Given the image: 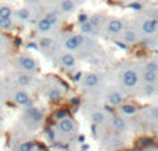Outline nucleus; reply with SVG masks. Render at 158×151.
I'll use <instances>...</instances> for the list:
<instances>
[{"mask_svg":"<svg viewBox=\"0 0 158 151\" xmlns=\"http://www.w3.org/2000/svg\"><path fill=\"white\" fill-rule=\"evenodd\" d=\"M119 82L125 90H135L142 86V78H140V69L133 65H128L122 68L119 74Z\"/></svg>","mask_w":158,"mask_h":151,"instance_id":"f257e3e1","label":"nucleus"},{"mask_svg":"<svg viewBox=\"0 0 158 151\" xmlns=\"http://www.w3.org/2000/svg\"><path fill=\"white\" fill-rule=\"evenodd\" d=\"M110 129L112 133H118V135H122L126 129H128V119L122 115H111L110 116Z\"/></svg>","mask_w":158,"mask_h":151,"instance_id":"f03ea898","label":"nucleus"},{"mask_svg":"<svg viewBox=\"0 0 158 151\" xmlns=\"http://www.w3.org/2000/svg\"><path fill=\"white\" fill-rule=\"evenodd\" d=\"M104 27L108 35H121L125 31V22L119 18H108L104 22Z\"/></svg>","mask_w":158,"mask_h":151,"instance_id":"7ed1b4c3","label":"nucleus"},{"mask_svg":"<svg viewBox=\"0 0 158 151\" xmlns=\"http://www.w3.org/2000/svg\"><path fill=\"white\" fill-rule=\"evenodd\" d=\"M85 40H86V39H85L83 35H71L64 40V47H65V50H68L69 53L77 51L81 47H83Z\"/></svg>","mask_w":158,"mask_h":151,"instance_id":"20e7f679","label":"nucleus"},{"mask_svg":"<svg viewBox=\"0 0 158 151\" xmlns=\"http://www.w3.org/2000/svg\"><path fill=\"white\" fill-rule=\"evenodd\" d=\"M140 31L146 36H153L158 32V19L157 18H146L140 22Z\"/></svg>","mask_w":158,"mask_h":151,"instance_id":"39448f33","label":"nucleus"},{"mask_svg":"<svg viewBox=\"0 0 158 151\" xmlns=\"http://www.w3.org/2000/svg\"><path fill=\"white\" fill-rule=\"evenodd\" d=\"M106 147L110 150H121L125 147V139L122 137V135H118V133H111V135L107 136L106 139Z\"/></svg>","mask_w":158,"mask_h":151,"instance_id":"423d86ee","label":"nucleus"},{"mask_svg":"<svg viewBox=\"0 0 158 151\" xmlns=\"http://www.w3.org/2000/svg\"><path fill=\"white\" fill-rule=\"evenodd\" d=\"M140 36H139V32L132 28H125L122 33H121V42L123 43V46H133L139 42Z\"/></svg>","mask_w":158,"mask_h":151,"instance_id":"0eeeda50","label":"nucleus"},{"mask_svg":"<svg viewBox=\"0 0 158 151\" xmlns=\"http://www.w3.org/2000/svg\"><path fill=\"white\" fill-rule=\"evenodd\" d=\"M57 130L61 135H74L77 132V124L72 118H65L57 122Z\"/></svg>","mask_w":158,"mask_h":151,"instance_id":"6e6552de","label":"nucleus"},{"mask_svg":"<svg viewBox=\"0 0 158 151\" xmlns=\"http://www.w3.org/2000/svg\"><path fill=\"white\" fill-rule=\"evenodd\" d=\"M90 121H92L93 126H103L104 124L110 121V115L104 110H93L90 112Z\"/></svg>","mask_w":158,"mask_h":151,"instance_id":"1a4fd4ad","label":"nucleus"},{"mask_svg":"<svg viewBox=\"0 0 158 151\" xmlns=\"http://www.w3.org/2000/svg\"><path fill=\"white\" fill-rule=\"evenodd\" d=\"M18 65L22 71L25 72H35L38 69L36 60L31 55H19L18 57Z\"/></svg>","mask_w":158,"mask_h":151,"instance_id":"9d476101","label":"nucleus"},{"mask_svg":"<svg viewBox=\"0 0 158 151\" xmlns=\"http://www.w3.org/2000/svg\"><path fill=\"white\" fill-rule=\"evenodd\" d=\"M82 85L86 89H96L101 83V78L96 72H86L81 79Z\"/></svg>","mask_w":158,"mask_h":151,"instance_id":"9b49d317","label":"nucleus"},{"mask_svg":"<svg viewBox=\"0 0 158 151\" xmlns=\"http://www.w3.org/2000/svg\"><path fill=\"white\" fill-rule=\"evenodd\" d=\"M14 103H15L17 105H21V107H32L33 105V101L32 99L29 97V94H28V92L22 90V89H19V90L15 92V94H14Z\"/></svg>","mask_w":158,"mask_h":151,"instance_id":"f8f14e48","label":"nucleus"},{"mask_svg":"<svg viewBox=\"0 0 158 151\" xmlns=\"http://www.w3.org/2000/svg\"><path fill=\"white\" fill-rule=\"evenodd\" d=\"M106 101H107V104H110L111 107L118 108L125 103V96H123V93H121V92H118V90H112V92H108V94H107V97H106Z\"/></svg>","mask_w":158,"mask_h":151,"instance_id":"ddd939ff","label":"nucleus"},{"mask_svg":"<svg viewBox=\"0 0 158 151\" xmlns=\"http://www.w3.org/2000/svg\"><path fill=\"white\" fill-rule=\"evenodd\" d=\"M140 78H142V85H158V72L140 69Z\"/></svg>","mask_w":158,"mask_h":151,"instance_id":"4468645a","label":"nucleus"},{"mask_svg":"<svg viewBox=\"0 0 158 151\" xmlns=\"http://www.w3.org/2000/svg\"><path fill=\"white\" fill-rule=\"evenodd\" d=\"M25 114H27V116L29 118V121L32 122V124H35V125H39L42 121H43V111H42L40 108L35 107V105L27 108Z\"/></svg>","mask_w":158,"mask_h":151,"instance_id":"2eb2a0df","label":"nucleus"},{"mask_svg":"<svg viewBox=\"0 0 158 151\" xmlns=\"http://www.w3.org/2000/svg\"><path fill=\"white\" fill-rule=\"evenodd\" d=\"M118 111H119V115L125 116H135L139 114V108L136 107L135 104H131V103H123L121 107H118Z\"/></svg>","mask_w":158,"mask_h":151,"instance_id":"dca6fc26","label":"nucleus"},{"mask_svg":"<svg viewBox=\"0 0 158 151\" xmlns=\"http://www.w3.org/2000/svg\"><path fill=\"white\" fill-rule=\"evenodd\" d=\"M60 64L64 67V68H75L77 67V57H75L72 53H63L60 55Z\"/></svg>","mask_w":158,"mask_h":151,"instance_id":"f3484780","label":"nucleus"},{"mask_svg":"<svg viewBox=\"0 0 158 151\" xmlns=\"http://www.w3.org/2000/svg\"><path fill=\"white\" fill-rule=\"evenodd\" d=\"M142 115L148 122H158V105H150L142 111Z\"/></svg>","mask_w":158,"mask_h":151,"instance_id":"a211bd4d","label":"nucleus"},{"mask_svg":"<svg viewBox=\"0 0 158 151\" xmlns=\"http://www.w3.org/2000/svg\"><path fill=\"white\" fill-rule=\"evenodd\" d=\"M61 96H63V89H60L58 86H53V88H50L49 92H47V99L52 100V101L60 100Z\"/></svg>","mask_w":158,"mask_h":151,"instance_id":"6ab92c4d","label":"nucleus"},{"mask_svg":"<svg viewBox=\"0 0 158 151\" xmlns=\"http://www.w3.org/2000/svg\"><path fill=\"white\" fill-rule=\"evenodd\" d=\"M142 94L144 97H151L158 94V85H142Z\"/></svg>","mask_w":158,"mask_h":151,"instance_id":"aec40b11","label":"nucleus"},{"mask_svg":"<svg viewBox=\"0 0 158 151\" xmlns=\"http://www.w3.org/2000/svg\"><path fill=\"white\" fill-rule=\"evenodd\" d=\"M36 28H38V31H39L40 33H47L49 31H52L53 25L50 24V22L43 17V18H40V19L38 21V24H36Z\"/></svg>","mask_w":158,"mask_h":151,"instance_id":"412c9836","label":"nucleus"},{"mask_svg":"<svg viewBox=\"0 0 158 151\" xmlns=\"http://www.w3.org/2000/svg\"><path fill=\"white\" fill-rule=\"evenodd\" d=\"M60 8L63 13H72L75 10V3L72 0H61L60 2Z\"/></svg>","mask_w":158,"mask_h":151,"instance_id":"4be33fe9","label":"nucleus"},{"mask_svg":"<svg viewBox=\"0 0 158 151\" xmlns=\"http://www.w3.org/2000/svg\"><path fill=\"white\" fill-rule=\"evenodd\" d=\"M142 69H148V71L158 72V60H154V58L146 60L144 64H143V67H142Z\"/></svg>","mask_w":158,"mask_h":151,"instance_id":"5701e85b","label":"nucleus"},{"mask_svg":"<svg viewBox=\"0 0 158 151\" xmlns=\"http://www.w3.org/2000/svg\"><path fill=\"white\" fill-rule=\"evenodd\" d=\"M31 82H32V78L29 76L28 74H19L18 76H17V83H18L19 86H29Z\"/></svg>","mask_w":158,"mask_h":151,"instance_id":"b1692460","label":"nucleus"},{"mask_svg":"<svg viewBox=\"0 0 158 151\" xmlns=\"http://www.w3.org/2000/svg\"><path fill=\"white\" fill-rule=\"evenodd\" d=\"M69 116V114H68V111L65 110V108H60V110H56L54 112H53V118L56 119V121H63V119H65V118H68Z\"/></svg>","mask_w":158,"mask_h":151,"instance_id":"393cba45","label":"nucleus"},{"mask_svg":"<svg viewBox=\"0 0 158 151\" xmlns=\"http://www.w3.org/2000/svg\"><path fill=\"white\" fill-rule=\"evenodd\" d=\"M13 17V10L8 6H2L0 7V19H11Z\"/></svg>","mask_w":158,"mask_h":151,"instance_id":"a878e982","label":"nucleus"},{"mask_svg":"<svg viewBox=\"0 0 158 151\" xmlns=\"http://www.w3.org/2000/svg\"><path fill=\"white\" fill-rule=\"evenodd\" d=\"M44 136H46V139L49 141H52V143H54V141L57 140L56 130H54V128H52V126H46V128H44Z\"/></svg>","mask_w":158,"mask_h":151,"instance_id":"bb28decb","label":"nucleus"},{"mask_svg":"<svg viewBox=\"0 0 158 151\" xmlns=\"http://www.w3.org/2000/svg\"><path fill=\"white\" fill-rule=\"evenodd\" d=\"M44 18H46L52 25H56L58 21H60V14H58L57 11H49V13L44 15Z\"/></svg>","mask_w":158,"mask_h":151,"instance_id":"cd10ccee","label":"nucleus"},{"mask_svg":"<svg viewBox=\"0 0 158 151\" xmlns=\"http://www.w3.org/2000/svg\"><path fill=\"white\" fill-rule=\"evenodd\" d=\"M81 31H82V35H92L96 29H94V27H93V25L87 21V22L81 24Z\"/></svg>","mask_w":158,"mask_h":151,"instance_id":"c85d7f7f","label":"nucleus"},{"mask_svg":"<svg viewBox=\"0 0 158 151\" xmlns=\"http://www.w3.org/2000/svg\"><path fill=\"white\" fill-rule=\"evenodd\" d=\"M17 151H35V143L33 141H24L17 147Z\"/></svg>","mask_w":158,"mask_h":151,"instance_id":"c756f323","label":"nucleus"},{"mask_svg":"<svg viewBox=\"0 0 158 151\" xmlns=\"http://www.w3.org/2000/svg\"><path fill=\"white\" fill-rule=\"evenodd\" d=\"M17 17H18L21 21H27V19L31 18V11L28 8H19L17 11Z\"/></svg>","mask_w":158,"mask_h":151,"instance_id":"7c9ffc66","label":"nucleus"},{"mask_svg":"<svg viewBox=\"0 0 158 151\" xmlns=\"http://www.w3.org/2000/svg\"><path fill=\"white\" fill-rule=\"evenodd\" d=\"M13 25L14 24L11 19H0V29L2 31H11Z\"/></svg>","mask_w":158,"mask_h":151,"instance_id":"2f4dec72","label":"nucleus"},{"mask_svg":"<svg viewBox=\"0 0 158 151\" xmlns=\"http://www.w3.org/2000/svg\"><path fill=\"white\" fill-rule=\"evenodd\" d=\"M50 46H52V39L44 38L40 40V47H50Z\"/></svg>","mask_w":158,"mask_h":151,"instance_id":"473e14b6","label":"nucleus"},{"mask_svg":"<svg viewBox=\"0 0 158 151\" xmlns=\"http://www.w3.org/2000/svg\"><path fill=\"white\" fill-rule=\"evenodd\" d=\"M28 47H29V49H38V44L36 43H29L28 44Z\"/></svg>","mask_w":158,"mask_h":151,"instance_id":"72a5a7b5","label":"nucleus"},{"mask_svg":"<svg viewBox=\"0 0 158 151\" xmlns=\"http://www.w3.org/2000/svg\"><path fill=\"white\" fill-rule=\"evenodd\" d=\"M0 100H2V92H0Z\"/></svg>","mask_w":158,"mask_h":151,"instance_id":"f704fd0d","label":"nucleus"},{"mask_svg":"<svg viewBox=\"0 0 158 151\" xmlns=\"http://www.w3.org/2000/svg\"><path fill=\"white\" fill-rule=\"evenodd\" d=\"M0 116H2V110H0Z\"/></svg>","mask_w":158,"mask_h":151,"instance_id":"c9c22d12","label":"nucleus"},{"mask_svg":"<svg viewBox=\"0 0 158 151\" xmlns=\"http://www.w3.org/2000/svg\"><path fill=\"white\" fill-rule=\"evenodd\" d=\"M72 2H74V3H75V2H78V0H72Z\"/></svg>","mask_w":158,"mask_h":151,"instance_id":"e433bc0d","label":"nucleus"}]
</instances>
